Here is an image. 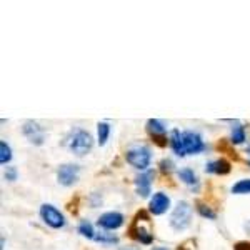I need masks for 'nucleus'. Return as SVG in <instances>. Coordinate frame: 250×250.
Returning a JSON list of instances; mask_svg holds the SVG:
<instances>
[{
    "label": "nucleus",
    "instance_id": "obj_27",
    "mask_svg": "<svg viewBox=\"0 0 250 250\" xmlns=\"http://www.w3.org/2000/svg\"><path fill=\"white\" fill-rule=\"evenodd\" d=\"M152 250H168V249L167 247H154Z\"/></svg>",
    "mask_w": 250,
    "mask_h": 250
},
{
    "label": "nucleus",
    "instance_id": "obj_9",
    "mask_svg": "<svg viewBox=\"0 0 250 250\" xmlns=\"http://www.w3.org/2000/svg\"><path fill=\"white\" fill-rule=\"evenodd\" d=\"M168 208H170V197L165 192H155L148 200V212L155 217L164 215Z\"/></svg>",
    "mask_w": 250,
    "mask_h": 250
},
{
    "label": "nucleus",
    "instance_id": "obj_19",
    "mask_svg": "<svg viewBox=\"0 0 250 250\" xmlns=\"http://www.w3.org/2000/svg\"><path fill=\"white\" fill-rule=\"evenodd\" d=\"M94 240L97 242V244H102V245H115V244H119V237H117L115 233L107 232V230L99 232L95 235Z\"/></svg>",
    "mask_w": 250,
    "mask_h": 250
},
{
    "label": "nucleus",
    "instance_id": "obj_11",
    "mask_svg": "<svg viewBox=\"0 0 250 250\" xmlns=\"http://www.w3.org/2000/svg\"><path fill=\"white\" fill-rule=\"evenodd\" d=\"M177 177H179L180 182L185 184L187 187H190V188H193V187L197 188V187H199V177H197L195 170L190 168V167L179 168V170H177Z\"/></svg>",
    "mask_w": 250,
    "mask_h": 250
},
{
    "label": "nucleus",
    "instance_id": "obj_21",
    "mask_svg": "<svg viewBox=\"0 0 250 250\" xmlns=\"http://www.w3.org/2000/svg\"><path fill=\"white\" fill-rule=\"evenodd\" d=\"M10 160H12V148L5 140H2V142H0V164L7 165Z\"/></svg>",
    "mask_w": 250,
    "mask_h": 250
},
{
    "label": "nucleus",
    "instance_id": "obj_3",
    "mask_svg": "<svg viewBox=\"0 0 250 250\" xmlns=\"http://www.w3.org/2000/svg\"><path fill=\"white\" fill-rule=\"evenodd\" d=\"M192 222V205L187 200H180L177 202V205L173 207V210L170 213V227L175 232H184L185 229H188Z\"/></svg>",
    "mask_w": 250,
    "mask_h": 250
},
{
    "label": "nucleus",
    "instance_id": "obj_26",
    "mask_svg": "<svg viewBox=\"0 0 250 250\" xmlns=\"http://www.w3.org/2000/svg\"><path fill=\"white\" fill-rule=\"evenodd\" d=\"M119 250H139V247H134V245H127V247H120Z\"/></svg>",
    "mask_w": 250,
    "mask_h": 250
},
{
    "label": "nucleus",
    "instance_id": "obj_29",
    "mask_svg": "<svg viewBox=\"0 0 250 250\" xmlns=\"http://www.w3.org/2000/svg\"><path fill=\"white\" fill-rule=\"evenodd\" d=\"M247 165H249V167H250V160H247Z\"/></svg>",
    "mask_w": 250,
    "mask_h": 250
},
{
    "label": "nucleus",
    "instance_id": "obj_2",
    "mask_svg": "<svg viewBox=\"0 0 250 250\" xmlns=\"http://www.w3.org/2000/svg\"><path fill=\"white\" fill-rule=\"evenodd\" d=\"M125 162L140 172L148 170L152 164V150L147 145H135L125 152Z\"/></svg>",
    "mask_w": 250,
    "mask_h": 250
},
{
    "label": "nucleus",
    "instance_id": "obj_24",
    "mask_svg": "<svg viewBox=\"0 0 250 250\" xmlns=\"http://www.w3.org/2000/svg\"><path fill=\"white\" fill-rule=\"evenodd\" d=\"M160 170L164 173H170L173 170V162L170 159H164L162 162H160Z\"/></svg>",
    "mask_w": 250,
    "mask_h": 250
},
{
    "label": "nucleus",
    "instance_id": "obj_6",
    "mask_svg": "<svg viewBox=\"0 0 250 250\" xmlns=\"http://www.w3.org/2000/svg\"><path fill=\"white\" fill-rule=\"evenodd\" d=\"M80 177V167L77 164H63L57 168V182L63 187H72Z\"/></svg>",
    "mask_w": 250,
    "mask_h": 250
},
{
    "label": "nucleus",
    "instance_id": "obj_22",
    "mask_svg": "<svg viewBox=\"0 0 250 250\" xmlns=\"http://www.w3.org/2000/svg\"><path fill=\"white\" fill-rule=\"evenodd\" d=\"M197 212H199L204 219H208V220L217 219V213L213 212L210 207H207V205H204V204H197Z\"/></svg>",
    "mask_w": 250,
    "mask_h": 250
},
{
    "label": "nucleus",
    "instance_id": "obj_5",
    "mask_svg": "<svg viewBox=\"0 0 250 250\" xmlns=\"http://www.w3.org/2000/svg\"><path fill=\"white\" fill-rule=\"evenodd\" d=\"M182 145L185 155H199L207 148L202 135L195 130H184L182 132Z\"/></svg>",
    "mask_w": 250,
    "mask_h": 250
},
{
    "label": "nucleus",
    "instance_id": "obj_23",
    "mask_svg": "<svg viewBox=\"0 0 250 250\" xmlns=\"http://www.w3.org/2000/svg\"><path fill=\"white\" fill-rule=\"evenodd\" d=\"M19 177V170L17 167H12V165H9V167H5V172H3V179L9 180V182H15Z\"/></svg>",
    "mask_w": 250,
    "mask_h": 250
},
{
    "label": "nucleus",
    "instance_id": "obj_7",
    "mask_svg": "<svg viewBox=\"0 0 250 250\" xmlns=\"http://www.w3.org/2000/svg\"><path fill=\"white\" fill-rule=\"evenodd\" d=\"M22 134L34 145H42L45 142V128L35 120H27L22 127Z\"/></svg>",
    "mask_w": 250,
    "mask_h": 250
},
{
    "label": "nucleus",
    "instance_id": "obj_28",
    "mask_svg": "<svg viewBox=\"0 0 250 250\" xmlns=\"http://www.w3.org/2000/svg\"><path fill=\"white\" fill-rule=\"evenodd\" d=\"M245 152H247V154H250V144L247 145V147H245Z\"/></svg>",
    "mask_w": 250,
    "mask_h": 250
},
{
    "label": "nucleus",
    "instance_id": "obj_25",
    "mask_svg": "<svg viewBox=\"0 0 250 250\" xmlns=\"http://www.w3.org/2000/svg\"><path fill=\"white\" fill-rule=\"evenodd\" d=\"M235 250H250V244H247V242H239L235 245Z\"/></svg>",
    "mask_w": 250,
    "mask_h": 250
},
{
    "label": "nucleus",
    "instance_id": "obj_13",
    "mask_svg": "<svg viewBox=\"0 0 250 250\" xmlns=\"http://www.w3.org/2000/svg\"><path fill=\"white\" fill-rule=\"evenodd\" d=\"M168 145H170L172 152L177 157H185V150H184V145H182V132L179 128H173L168 135Z\"/></svg>",
    "mask_w": 250,
    "mask_h": 250
},
{
    "label": "nucleus",
    "instance_id": "obj_1",
    "mask_svg": "<svg viewBox=\"0 0 250 250\" xmlns=\"http://www.w3.org/2000/svg\"><path fill=\"white\" fill-rule=\"evenodd\" d=\"M65 147L77 157H83L87 154H90L92 147H94V139L88 134L85 128L75 127L68 132V135L65 137Z\"/></svg>",
    "mask_w": 250,
    "mask_h": 250
},
{
    "label": "nucleus",
    "instance_id": "obj_8",
    "mask_svg": "<svg viewBox=\"0 0 250 250\" xmlns=\"http://www.w3.org/2000/svg\"><path fill=\"white\" fill-rule=\"evenodd\" d=\"M125 222V217L120 212H105L97 219V225H99L102 230L114 232L117 229H120Z\"/></svg>",
    "mask_w": 250,
    "mask_h": 250
},
{
    "label": "nucleus",
    "instance_id": "obj_10",
    "mask_svg": "<svg viewBox=\"0 0 250 250\" xmlns=\"http://www.w3.org/2000/svg\"><path fill=\"white\" fill-rule=\"evenodd\" d=\"M154 177H155V172L154 170H145L142 172L140 175L135 177V192L139 197H142V199H147V197H150L152 193V182H154Z\"/></svg>",
    "mask_w": 250,
    "mask_h": 250
},
{
    "label": "nucleus",
    "instance_id": "obj_16",
    "mask_svg": "<svg viewBox=\"0 0 250 250\" xmlns=\"http://www.w3.org/2000/svg\"><path fill=\"white\" fill-rule=\"evenodd\" d=\"M108 137H110V125L107 122L97 124V142H99L100 147H104L107 144Z\"/></svg>",
    "mask_w": 250,
    "mask_h": 250
},
{
    "label": "nucleus",
    "instance_id": "obj_12",
    "mask_svg": "<svg viewBox=\"0 0 250 250\" xmlns=\"http://www.w3.org/2000/svg\"><path fill=\"white\" fill-rule=\"evenodd\" d=\"M205 172L207 173H213V175H227L230 172V164L225 159H217L212 160L205 165Z\"/></svg>",
    "mask_w": 250,
    "mask_h": 250
},
{
    "label": "nucleus",
    "instance_id": "obj_14",
    "mask_svg": "<svg viewBox=\"0 0 250 250\" xmlns=\"http://www.w3.org/2000/svg\"><path fill=\"white\" fill-rule=\"evenodd\" d=\"M147 132L154 139H165V135H167V125L159 119H150L147 122Z\"/></svg>",
    "mask_w": 250,
    "mask_h": 250
},
{
    "label": "nucleus",
    "instance_id": "obj_20",
    "mask_svg": "<svg viewBox=\"0 0 250 250\" xmlns=\"http://www.w3.org/2000/svg\"><path fill=\"white\" fill-rule=\"evenodd\" d=\"M230 190L233 195H247V193H250V179H242L239 182H235Z\"/></svg>",
    "mask_w": 250,
    "mask_h": 250
},
{
    "label": "nucleus",
    "instance_id": "obj_18",
    "mask_svg": "<svg viewBox=\"0 0 250 250\" xmlns=\"http://www.w3.org/2000/svg\"><path fill=\"white\" fill-rule=\"evenodd\" d=\"M135 239L140 242L142 245H150L154 242V233H150L147 227L140 225V227L135 229Z\"/></svg>",
    "mask_w": 250,
    "mask_h": 250
},
{
    "label": "nucleus",
    "instance_id": "obj_4",
    "mask_svg": "<svg viewBox=\"0 0 250 250\" xmlns=\"http://www.w3.org/2000/svg\"><path fill=\"white\" fill-rule=\"evenodd\" d=\"M40 219L43 220V224L48 225L50 229H55V230H59V229H63L67 224L65 220V215H63L62 212L59 210L55 205L52 204H42L40 205Z\"/></svg>",
    "mask_w": 250,
    "mask_h": 250
},
{
    "label": "nucleus",
    "instance_id": "obj_15",
    "mask_svg": "<svg viewBox=\"0 0 250 250\" xmlns=\"http://www.w3.org/2000/svg\"><path fill=\"white\" fill-rule=\"evenodd\" d=\"M247 140V134H245V127L239 122L233 124L232 130H230V142L233 145H242Z\"/></svg>",
    "mask_w": 250,
    "mask_h": 250
},
{
    "label": "nucleus",
    "instance_id": "obj_17",
    "mask_svg": "<svg viewBox=\"0 0 250 250\" xmlns=\"http://www.w3.org/2000/svg\"><path fill=\"white\" fill-rule=\"evenodd\" d=\"M77 232H79L82 237H85V239H88V240H94V239H95V235H97V232H95L94 225H92L90 222L85 220V219L79 222Z\"/></svg>",
    "mask_w": 250,
    "mask_h": 250
}]
</instances>
